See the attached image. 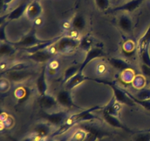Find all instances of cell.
<instances>
[{
	"mask_svg": "<svg viewBox=\"0 0 150 141\" xmlns=\"http://www.w3.org/2000/svg\"><path fill=\"white\" fill-rule=\"evenodd\" d=\"M79 41L71 37H64L62 39L58 40L56 50L59 52H67L79 45Z\"/></svg>",
	"mask_w": 150,
	"mask_h": 141,
	"instance_id": "6da1fadb",
	"label": "cell"
},
{
	"mask_svg": "<svg viewBox=\"0 0 150 141\" xmlns=\"http://www.w3.org/2000/svg\"><path fill=\"white\" fill-rule=\"evenodd\" d=\"M32 76V72L27 70H22V69L10 70L7 73V79L15 82H21Z\"/></svg>",
	"mask_w": 150,
	"mask_h": 141,
	"instance_id": "7a4b0ae2",
	"label": "cell"
},
{
	"mask_svg": "<svg viewBox=\"0 0 150 141\" xmlns=\"http://www.w3.org/2000/svg\"><path fill=\"white\" fill-rule=\"evenodd\" d=\"M105 83L108 84L111 87V88L113 89L114 92V95H115V98L117 99V101L120 103H122V104H128V105H133L134 104V101L133 100L130 98L128 95V94L127 93V92L122 90L120 88H119L118 87L117 88V86L112 85V84H110L109 82H105Z\"/></svg>",
	"mask_w": 150,
	"mask_h": 141,
	"instance_id": "3957f363",
	"label": "cell"
},
{
	"mask_svg": "<svg viewBox=\"0 0 150 141\" xmlns=\"http://www.w3.org/2000/svg\"><path fill=\"white\" fill-rule=\"evenodd\" d=\"M42 13V6L38 0H34L29 4L26 11V16L30 20H36Z\"/></svg>",
	"mask_w": 150,
	"mask_h": 141,
	"instance_id": "277c9868",
	"label": "cell"
},
{
	"mask_svg": "<svg viewBox=\"0 0 150 141\" xmlns=\"http://www.w3.org/2000/svg\"><path fill=\"white\" fill-rule=\"evenodd\" d=\"M31 2H29V0H26L23 2H22L21 4H19L17 7L14 9L13 10H12L9 15L7 16V19L9 20H16V19H19L20 17H21L23 15V13H26V9H27L28 6L29 5Z\"/></svg>",
	"mask_w": 150,
	"mask_h": 141,
	"instance_id": "5b68a950",
	"label": "cell"
},
{
	"mask_svg": "<svg viewBox=\"0 0 150 141\" xmlns=\"http://www.w3.org/2000/svg\"><path fill=\"white\" fill-rule=\"evenodd\" d=\"M40 43V41L37 39L35 35L34 34H29L27 36L25 37L22 41L18 42L17 44L18 46L25 47L26 48H32V47L35 46Z\"/></svg>",
	"mask_w": 150,
	"mask_h": 141,
	"instance_id": "8992f818",
	"label": "cell"
},
{
	"mask_svg": "<svg viewBox=\"0 0 150 141\" xmlns=\"http://www.w3.org/2000/svg\"><path fill=\"white\" fill-rule=\"evenodd\" d=\"M53 57V54L48 51H44L43 50H40V51H36L35 53H32L31 55V58L33 60L36 62H39V63H44Z\"/></svg>",
	"mask_w": 150,
	"mask_h": 141,
	"instance_id": "52a82bcc",
	"label": "cell"
},
{
	"mask_svg": "<svg viewBox=\"0 0 150 141\" xmlns=\"http://www.w3.org/2000/svg\"><path fill=\"white\" fill-rule=\"evenodd\" d=\"M57 100L59 104L64 107H70L73 104L70 94L67 90H62L59 93L57 97Z\"/></svg>",
	"mask_w": 150,
	"mask_h": 141,
	"instance_id": "ba28073f",
	"label": "cell"
},
{
	"mask_svg": "<svg viewBox=\"0 0 150 141\" xmlns=\"http://www.w3.org/2000/svg\"><path fill=\"white\" fill-rule=\"evenodd\" d=\"M101 54H102V51H101V49H100V48H92V50L89 51L87 55H86V59H85L84 62H83V64H82V66H81V67L79 72H80V73H81L82 69L84 68V66H86V64H88L89 62L92 61L93 59L97 58V57H99Z\"/></svg>",
	"mask_w": 150,
	"mask_h": 141,
	"instance_id": "9c48e42d",
	"label": "cell"
},
{
	"mask_svg": "<svg viewBox=\"0 0 150 141\" xmlns=\"http://www.w3.org/2000/svg\"><path fill=\"white\" fill-rule=\"evenodd\" d=\"M109 63L111 66L116 69L120 70H125L127 69H130V65L122 59L118 58H111L109 60Z\"/></svg>",
	"mask_w": 150,
	"mask_h": 141,
	"instance_id": "30bf717a",
	"label": "cell"
},
{
	"mask_svg": "<svg viewBox=\"0 0 150 141\" xmlns=\"http://www.w3.org/2000/svg\"><path fill=\"white\" fill-rule=\"evenodd\" d=\"M119 25L120 28L125 32H130L132 30V21L129 16L124 15L120 17V21H119Z\"/></svg>",
	"mask_w": 150,
	"mask_h": 141,
	"instance_id": "8fae6325",
	"label": "cell"
},
{
	"mask_svg": "<svg viewBox=\"0 0 150 141\" xmlns=\"http://www.w3.org/2000/svg\"><path fill=\"white\" fill-rule=\"evenodd\" d=\"M40 102L42 107L47 109H51L55 107L58 101L54 98L50 96V95H43L40 98Z\"/></svg>",
	"mask_w": 150,
	"mask_h": 141,
	"instance_id": "7c38bea8",
	"label": "cell"
},
{
	"mask_svg": "<svg viewBox=\"0 0 150 141\" xmlns=\"http://www.w3.org/2000/svg\"><path fill=\"white\" fill-rule=\"evenodd\" d=\"M46 88L47 84L46 80H45V68H44L38 79V89L41 95H45Z\"/></svg>",
	"mask_w": 150,
	"mask_h": 141,
	"instance_id": "4fadbf2b",
	"label": "cell"
},
{
	"mask_svg": "<svg viewBox=\"0 0 150 141\" xmlns=\"http://www.w3.org/2000/svg\"><path fill=\"white\" fill-rule=\"evenodd\" d=\"M143 0H133V1H130V2L127 3V4H124V5L121 6V7L116 8V10H126V11L132 12L137 8L139 7V4L142 2Z\"/></svg>",
	"mask_w": 150,
	"mask_h": 141,
	"instance_id": "5bb4252c",
	"label": "cell"
},
{
	"mask_svg": "<svg viewBox=\"0 0 150 141\" xmlns=\"http://www.w3.org/2000/svg\"><path fill=\"white\" fill-rule=\"evenodd\" d=\"M150 43V27L146 31L145 35H144L143 38L140 40L139 42V47H140V51H142L145 48H149V46Z\"/></svg>",
	"mask_w": 150,
	"mask_h": 141,
	"instance_id": "9a60e30c",
	"label": "cell"
},
{
	"mask_svg": "<svg viewBox=\"0 0 150 141\" xmlns=\"http://www.w3.org/2000/svg\"><path fill=\"white\" fill-rule=\"evenodd\" d=\"M81 68L78 67V66H71V67L68 68L67 70H65L64 74V80L67 81L70 80L71 78H73V76H76L78 73H79V70H80Z\"/></svg>",
	"mask_w": 150,
	"mask_h": 141,
	"instance_id": "2e32d148",
	"label": "cell"
},
{
	"mask_svg": "<svg viewBox=\"0 0 150 141\" xmlns=\"http://www.w3.org/2000/svg\"><path fill=\"white\" fill-rule=\"evenodd\" d=\"M72 26L77 30H82L85 26L84 19L81 16H76L73 19Z\"/></svg>",
	"mask_w": 150,
	"mask_h": 141,
	"instance_id": "e0dca14e",
	"label": "cell"
},
{
	"mask_svg": "<svg viewBox=\"0 0 150 141\" xmlns=\"http://www.w3.org/2000/svg\"><path fill=\"white\" fill-rule=\"evenodd\" d=\"M135 98L138 100L144 101V100L150 99V88H142L136 93Z\"/></svg>",
	"mask_w": 150,
	"mask_h": 141,
	"instance_id": "ac0fdd59",
	"label": "cell"
},
{
	"mask_svg": "<svg viewBox=\"0 0 150 141\" xmlns=\"http://www.w3.org/2000/svg\"><path fill=\"white\" fill-rule=\"evenodd\" d=\"M70 80V82L67 83V88H70H70H74V87H76L78 84H79L82 80H83V76L81 75V73L79 72L76 76H74L73 78H71Z\"/></svg>",
	"mask_w": 150,
	"mask_h": 141,
	"instance_id": "d6986e66",
	"label": "cell"
},
{
	"mask_svg": "<svg viewBox=\"0 0 150 141\" xmlns=\"http://www.w3.org/2000/svg\"><path fill=\"white\" fill-rule=\"evenodd\" d=\"M122 78L125 82H133V79L135 78L134 73L130 69H127L125 70H123V73L122 74Z\"/></svg>",
	"mask_w": 150,
	"mask_h": 141,
	"instance_id": "ffe728a7",
	"label": "cell"
},
{
	"mask_svg": "<svg viewBox=\"0 0 150 141\" xmlns=\"http://www.w3.org/2000/svg\"><path fill=\"white\" fill-rule=\"evenodd\" d=\"M145 78L143 76H141V75H139V76H135L134 79L133 81V86L135 88H138V89H142V88H144V86L145 85Z\"/></svg>",
	"mask_w": 150,
	"mask_h": 141,
	"instance_id": "44dd1931",
	"label": "cell"
},
{
	"mask_svg": "<svg viewBox=\"0 0 150 141\" xmlns=\"http://www.w3.org/2000/svg\"><path fill=\"white\" fill-rule=\"evenodd\" d=\"M13 48L11 46L8 45V44H1V49H0V53H1V56H8L10 54H13Z\"/></svg>",
	"mask_w": 150,
	"mask_h": 141,
	"instance_id": "7402d4cb",
	"label": "cell"
},
{
	"mask_svg": "<svg viewBox=\"0 0 150 141\" xmlns=\"http://www.w3.org/2000/svg\"><path fill=\"white\" fill-rule=\"evenodd\" d=\"M141 57L143 63L150 66V56L149 54V48H145L142 51H141Z\"/></svg>",
	"mask_w": 150,
	"mask_h": 141,
	"instance_id": "603a6c76",
	"label": "cell"
},
{
	"mask_svg": "<svg viewBox=\"0 0 150 141\" xmlns=\"http://www.w3.org/2000/svg\"><path fill=\"white\" fill-rule=\"evenodd\" d=\"M96 4L102 10L108 8L109 6V0H96Z\"/></svg>",
	"mask_w": 150,
	"mask_h": 141,
	"instance_id": "cb8c5ba5",
	"label": "cell"
},
{
	"mask_svg": "<svg viewBox=\"0 0 150 141\" xmlns=\"http://www.w3.org/2000/svg\"><path fill=\"white\" fill-rule=\"evenodd\" d=\"M140 68L143 74L146 77L150 78V66L144 64V63H142L140 66Z\"/></svg>",
	"mask_w": 150,
	"mask_h": 141,
	"instance_id": "d4e9b609",
	"label": "cell"
},
{
	"mask_svg": "<svg viewBox=\"0 0 150 141\" xmlns=\"http://www.w3.org/2000/svg\"><path fill=\"white\" fill-rule=\"evenodd\" d=\"M82 44V48H83L84 49H87L88 48H89V46H90L91 45V41H89L88 38H84V39L83 40V41H82L81 43Z\"/></svg>",
	"mask_w": 150,
	"mask_h": 141,
	"instance_id": "484cf974",
	"label": "cell"
}]
</instances>
